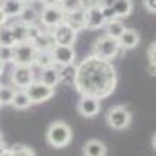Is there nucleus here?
I'll return each mask as SVG.
<instances>
[{"instance_id": "f257e3e1", "label": "nucleus", "mask_w": 156, "mask_h": 156, "mask_svg": "<svg viewBox=\"0 0 156 156\" xmlns=\"http://www.w3.org/2000/svg\"><path fill=\"white\" fill-rule=\"evenodd\" d=\"M116 69L111 61H104L90 54L76 66L73 87L82 95L95 99H104L111 95L116 89Z\"/></svg>"}, {"instance_id": "f03ea898", "label": "nucleus", "mask_w": 156, "mask_h": 156, "mask_svg": "<svg viewBox=\"0 0 156 156\" xmlns=\"http://www.w3.org/2000/svg\"><path fill=\"white\" fill-rule=\"evenodd\" d=\"M71 137H73L71 127L66 122L57 120V122L50 123V127L47 128V142L52 147H57V149L66 147L71 142Z\"/></svg>"}, {"instance_id": "7ed1b4c3", "label": "nucleus", "mask_w": 156, "mask_h": 156, "mask_svg": "<svg viewBox=\"0 0 156 156\" xmlns=\"http://www.w3.org/2000/svg\"><path fill=\"white\" fill-rule=\"evenodd\" d=\"M120 44L118 40L108 37V35H102L95 40L94 47H92V56L99 57V59H104V61H113L115 57L120 54Z\"/></svg>"}, {"instance_id": "20e7f679", "label": "nucleus", "mask_w": 156, "mask_h": 156, "mask_svg": "<svg viewBox=\"0 0 156 156\" xmlns=\"http://www.w3.org/2000/svg\"><path fill=\"white\" fill-rule=\"evenodd\" d=\"M37 49L31 42H21V44L12 45V64L14 66H33Z\"/></svg>"}, {"instance_id": "39448f33", "label": "nucleus", "mask_w": 156, "mask_h": 156, "mask_svg": "<svg viewBox=\"0 0 156 156\" xmlns=\"http://www.w3.org/2000/svg\"><path fill=\"white\" fill-rule=\"evenodd\" d=\"M64 12L61 11V7L54 4V5H44V9L40 11L38 16V24L45 30H52L59 26L61 23H64Z\"/></svg>"}, {"instance_id": "423d86ee", "label": "nucleus", "mask_w": 156, "mask_h": 156, "mask_svg": "<svg viewBox=\"0 0 156 156\" xmlns=\"http://www.w3.org/2000/svg\"><path fill=\"white\" fill-rule=\"evenodd\" d=\"M132 122V113L125 106H115L106 115V123L113 130H125Z\"/></svg>"}, {"instance_id": "0eeeda50", "label": "nucleus", "mask_w": 156, "mask_h": 156, "mask_svg": "<svg viewBox=\"0 0 156 156\" xmlns=\"http://www.w3.org/2000/svg\"><path fill=\"white\" fill-rule=\"evenodd\" d=\"M24 92H26V95L30 97L31 104H40V102H45V101L52 99L54 94H56V89L47 87V85H44L42 82H33L31 85H28V87L24 89Z\"/></svg>"}, {"instance_id": "6e6552de", "label": "nucleus", "mask_w": 156, "mask_h": 156, "mask_svg": "<svg viewBox=\"0 0 156 156\" xmlns=\"http://www.w3.org/2000/svg\"><path fill=\"white\" fill-rule=\"evenodd\" d=\"M11 82H12V87L24 90L28 85H31L35 82L33 68H30V66H14L12 68V73H11Z\"/></svg>"}, {"instance_id": "1a4fd4ad", "label": "nucleus", "mask_w": 156, "mask_h": 156, "mask_svg": "<svg viewBox=\"0 0 156 156\" xmlns=\"http://www.w3.org/2000/svg\"><path fill=\"white\" fill-rule=\"evenodd\" d=\"M52 59H54V66L62 68V66H71L75 64L76 59V52L73 49V45H56L50 50Z\"/></svg>"}, {"instance_id": "9d476101", "label": "nucleus", "mask_w": 156, "mask_h": 156, "mask_svg": "<svg viewBox=\"0 0 156 156\" xmlns=\"http://www.w3.org/2000/svg\"><path fill=\"white\" fill-rule=\"evenodd\" d=\"M50 33L54 37V42L56 45H73L76 42V31H73L66 23H61L59 26L50 30Z\"/></svg>"}, {"instance_id": "9b49d317", "label": "nucleus", "mask_w": 156, "mask_h": 156, "mask_svg": "<svg viewBox=\"0 0 156 156\" xmlns=\"http://www.w3.org/2000/svg\"><path fill=\"white\" fill-rule=\"evenodd\" d=\"M78 113L83 118H94L99 115L101 111V101L95 97H89V95H82V99L78 101Z\"/></svg>"}, {"instance_id": "f8f14e48", "label": "nucleus", "mask_w": 156, "mask_h": 156, "mask_svg": "<svg viewBox=\"0 0 156 156\" xmlns=\"http://www.w3.org/2000/svg\"><path fill=\"white\" fill-rule=\"evenodd\" d=\"M31 44L37 49V52H50V50L56 47V42H54V37L50 33V30H44Z\"/></svg>"}, {"instance_id": "ddd939ff", "label": "nucleus", "mask_w": 156, "mask_h": 156, "mask_svg": "<svg viewBox=\"0 0 156 156\" xmlns=\"http://www.w3.org/2000/svg\"><path fill=\"white\" fill-rule=\"evenodd\" d=\"M64 23L73 31H76V33L85 30V11L83 9H76V11H73V12H68L66 16H64Z\"/></svg>"}, {"instance_id": "4468645a", "label": "nucleus", "mask_w": 156, "mask_h": 156, "mask_svg": "<svg viewBox=\"0 0 156 156\" xmlns=\"http://www.w3.org/2000/svg\"><path fill=\"white\" fill-rule=\"evenodd\" d=\"M106 24V19L102 17L99 7H94V9H89L85 11V28L89 30H99Z\"/></svg>"}, {"instance_id": "2eb2a0df", "label": "nucleus", "mask_w": 156, "mask_h": 156, "mask_svg": "<svg viewBox=\"0 0 156 156\" xmlns=\"http://www.w3.org/2000/svg\"><path fill=\"white\" fill-rule=\"evenodd\" d=\"M140 42V37L135 30H130V28H125V31L122 33V37L118 38V44H120V49L123 50H130V49H135Z\"/></svg>"}, {"instance_id": "dca6fc26", "label": "nucleus", "mask_w": 156, "mask_h": 156, "mask_svg": "<svg viewBox=\"0 0 156 156\" xmlns=\"http://www.w3.org/2000/svg\"><path fill=\"white\" fill-rule=\"evenodd\" d=\"M44 85L47 87H56L59 83V68L57 66H50V68H44V69H40V80Z\"/></svg>"}, {"instance_id": "f3484780", "label": "nucleus", "mask_w": 156, "mask_h": 156, "mask_svg": "<svg viewBox=\"0 0 156 156\" xmlns=\"http://www.w3.org/2000/svg\"><path fill=\"white\" fill-rule=\"evenodd\" d=\"M108 149L104 142H101L97 139H90L85 142L83 146V156H106Z\"/></svg>"}, {"instance_id": "a211bd4d", "label": "nucleus", "mask_w": 156, "mask_h": 156, "mask_svg": "<svg viewBox=\"0 0 156 156\" xmlns=\"http://www.w3.org/2000/svg\"><path fill=\"white\" fill-rule=\"evenodd\" d=\"M23 7L24 5H23L19 0H0V9L4 11V14H5L9 19H11V17H19Z\"/></svg>"}, {"instance_id": "6ab92c4d", "label": "nucleus", "mask_w": 156, "mask_h": 156, "mask_svg": "<svg viewBox=\"0 0 156 156\" xmlns=\"http://www.w3.org/2000/svg\"><path fill=\"white\" fill-rule=\"evenodd\" d=\"M38 16L40 12L35 9V5H24L17 19L21 23H24L26 26H30V24H38Z\"/></svg>"}, {"instance_id": "aec40b11", "label": "nucleus", "mask_w": 156, "mask_h": 156, "mask_svg": "<svg viewBox=\"0 0 156 156\" xmlns=\"http://www.w3.org/2000/svg\"><path fill=\"white\" fill-rule=\"evenodd\" d=\"M106 35L108 37H111V38L118 40L120 37H122V33L125 31V24H123L122 19H111V21H106Z\"/></svg>"}, {"instance_id": "412c9836", "label": "nucleus", "mask_w": 156, "mask_h": 156, "mask_svg": "<svg viewBox=\"0 0 156 156\" xmlns=\"http://www.w3.org/2000/svg\"><path fill=\"white\" fill-rule=\"evenodd\" d=\"M113 11H115L116 17H127L134 11V2L132 0H115Z\"/></svg>"}, {"instance_id": "4be33fe9", "label": "nucleus", "mask_w": 156, "mask_h": 156, "mask_svg": "<svg viewBox=\"0 0 156 156\" xmlns=\"http://www.w3.org/2000/svg\"><path fill=\"white\" fill-rule=\"evenodd\" d=\"M9 28H11V31H12V37H14V42H16V44L28 42V40H26V24H24V23L16 19L14 23L9 24Z\"/></svg>"}, {"instance_id": "5701e85b", "label": "nucleus", "mask_w": 156, "mask_h": 156, "mask_svg": "<svg viewBox=\"0 0 156 156\" xmlns=\"http://www.w3.org/2000/svg\"><path fill=\"white\" fill-rule=\"evenodd\" d=\"M75 75H76V66L75 64L59 68V83L73 85L75 83Z\"/></svg>"}, {"instance_id": "b1692460", "label": "nucleus", "mask_w": 156, "mask_h": 156, "mask_svg": "<svg viewBox=\"0 0 156 156\" xmlns=\"http://www.w3.org/2000/svg\"><path fill=\"white\" fill-rule=\"evenodd\" d=\"M12 106L16 109H28L31 106V101L26 95V92L21 89H16V94H14V99H12Z\"/></svg>"}, {"instance_id": "393cba45", "label": "nucleus", "mask_w": 156, "mask_h": 156, "mask_svg": "<svg viewBox=\"0 0 156 156\" xmlns=\"http://www.w3.org/2000/svg\"><path fill=\"white\" fill-rule=\"evenodd\" d=\"M14 94H16V89H14L12 85H2L0 83V104H2V106L12 104Z\"/></svg>"}, {"instance_id": "a878e982", "label": "nucleus", "mask_w": 156, "mask_h": 156, "mask_svg": "<svg viewBox=\"0 0 156 156\" xmlns=\"http://www.w3.org/2000/svg\"><path fill=\"white\" fill-rule=\"evenodd\" d=\"M12 45H16V42H14V37H12L9 24L0 26V47H12Z\"/></svg>"}, {"instance_id": "bb28decb", "label": "nucleus", "mask_w": 156, "mask_h": 156, "mask_svg": "<svg viewBox=\"0 0 156 156\" xmlns=\"http://www.w3.org/2000/svg\"><path fill=\"white\" fill-rule=\"evenodd\" d=\"M35 66H38L40 69L54 66L52 54H50V52H37V57H35Z\"/></svg>"}, {"instance_id": "cd10ccee", "label": "nucleus", "mask_w": 156, "mask_h": 156, "mask_svg": "<svg viewBox=\"0 0 156 156\" xmlns=\"http://www.w3.org/2000/svg\"><path fill=\"white\" fill-rule=\"evenodd\" d=\"M9 149H11L12 156H35V151L24 144H14Z\"/></svg>"}, {"instance_id": "c85d7f7f", "label": "nucleus", "mask_w": 156, "mask_h": 156, "mask_svg": "<svg viewBox=\"0 0 156 156\" xmlns=\"http://www.w3.org/2000/svg\"><path fill=\"white\" fill-rule=\"evenodd\" d=\"M57 5L61 7V11L64 14H68V12H73L76 9H80V0H59Z\"/></svg>"}, {"instance_id": "c756f323", "label": "nucleus", "mask_w": 156, "mask_h": 156, "mask_svg": "<svg viewBox=\"0 0 156 156\" xmlns=\"http://www.w3.org/2000/svg\"><path fill=\"white\" fill-rule=\"evenodd\" d=\"M44 30L45 28H42L40 24H30V26H26V40H28V42H33Z\"/></svg>"}, {"instance_id": "7c9ffc66", "label": "nucleus", "mask_w": 156, "mask_h": 156, "mask_svg": "<svg viewBox=\"0 0 156 156\" xmlns=\"http://www.w3.org/2000/svg\"><path fill=\"white\" fill-rule=\"evenodd\" d=\"M0 61L12 62V47H0Z\"/></svg>"}, {"instance_id": "2f4dec72", "label": "nucleus", "mask_w": 156, "mask_h": 156, "mask_svg": "<svg viewBox=\"0 0 156 156\" xmlns=\"http://www.w3.org/2000/svg\"><path fill=\"white\" fill-rule=\"evenodd\" d=\"M101 9V14L106 21H111V19H116V14L113 11V7H99Z\"/></svg>"}, {"instance_id": "473e14b6", "label": "nucleus", "mask_w": 156, "mask_h": 156, "mask_svg": "<svg viewBox=\"0 0 156 156\" xmlns=\"http://www.w3.org/2000/svg\"><path fill=\"white\" fill-rule=\"evenodd\" d=\"M94 7H99V0H80V9L89 11V9H94Z\"/></svg>"}, {"instance_id": "72a5a7b5", "label": "nucleus", "mask_w": 156, "mask_h": 156, "mask_svg": "<svg viewBox=\"0 0 156 156\" xmlns=\"http://www.w3.org/2000/svg\"><path fill=\"white\" fill-rule=\"evenodd\" d=\"M147 59H149V64L156 66V42H153L147 49Z\"/></svg>"}, {"instance_id": "f704fd0d", "label": "nucleus", "mask_w": 156, "mask_h": 156, "mask_svg": "<svg viewBox=\"0 0 156 156\" xmlns=\"http://www.w3.org/2000/svg\"><path fill=\"white\" fill-rule=\"evenodd\" d=\"M144 7H146L149 12L156 14V0H144Z\"/></svg>"}, {"instance_id": "c9c22d12", "label": "nucleus", "mask_w": 156, "mask_h": 156, "mask_svg": "<svg viewBox=\"0 0 156 156\" xmlns=\"http://www.w3.org/2000/svg\"><path fill=\"white\" fill-rule=\"evenodd\" d=\"M115 0H99V7H113Z\"/></svg>"}, {"instance_id": "e433bc0d", "label": "nucleus", "mask_w": 156, "mask_h": 156, "mask_svg": "<svg viewBox=\"0 0 156 156\" xmlns=\"http://www.w3.org/2000/svg\"><path fill=\"white\" fill-rule=\"evenodd\" d=\"M7 21H9V17H7L5 14H4V11L0 9V26H5Z\"/></svg>"}, {"instance_id": "4c0bfd02", "label": "nucleus", "mask_w": 156, "mask_h": 156, "mask_svg": "<svg viewBox=\"0 0 156 156\" xmlns=\"http://www.w3.org/2000/svg\"><path fill=\"white\" fill-rule=\"evenodd\" d=\"M44 5H54V4H57V0H40Z\"/></svg>"}, {"instance_id": "58836bf2", "label": "nucleus", "mask_w": 156, "mask_h": 156, "mask_svg": "<svg viewBox=\"0 0 156 156\" xmlns=\"http://www.w3.org/2000/svg\"><path fill=\"white\" fill-rule=\"evenodd\" d=\"M19 2H21L23 5H33L37 0H19Z\"/></svg>"}, {"instance_id": "ea45409f", "label": "nucleus", "mask_w": 156, "mask_h": 156, "mask_svg": "<svg viewBox=\"0 0 156 156\" xmlns=\"http://www.w3.org/2000/svg\"><path fill=\"white\" fill-rule=\"evenodd\" d=\"M147 69H149V73L153 75V76H156V66H154V64H149V68H147Z\"/></svg>"}, {"instance_id": "a19ab883", "label": "nucleus", "mask_w": 156, "mask_h": 156, "mask_svg": "<svg viewBox=\"0 0 156 156\" xmlns=\"http://www.w3.org/2000/svg\"><path fill=\"white\" fill-rule=\"evenodd\" d=\"M0 156H12V153H11V149H9V147H5V149H4V153H2Z\"/></svg>"}, {"instance_id": "79ce46f5", "label": "nucleus", "mask_w": 156, "mask_h": 156, "mask_svg": "<svg viewBox=\"0 0 156 156\" xmlns=\"http://www.w3.org/2000/svg\"><path fill=\"white\" fill-rule=\"evenodd\" d=\"M4 71H5V62H2V61H0V76L4 75Z\"/></svg>"}, {"instance_id": "37998d69", "label": "nucleus", "mask_w": 156, "mask_h": 156, "mask_svg": "<svg viewBox=\"0 0 156 156\" xmlns=\"http://www.w3.org/2000/svg\"><path fill=\"white\" fill-rule=\"evenodd\" d=\"M4 149H5V144H4V140H2V135H0V154L4 153Z\"/></svg>"}, {"instance_id": "c03bdc74", "label": "nucleus", "mask_w": 156, "mask_h": 156, "mask_svg": "<svg viewBox=\"0 0 156 156\" xmlns=\"http://www.w3.org/2000/svg\"><path fill=\"white\" fill-rule=\"evenodd\" d=\"M153 147H154V149H156V135H154V137H153Z\"/></svg>"}, {"instance_id": "a18cd8bd", "label": "nucleus", "mask_w": 156, "mask_h": 156, "mask_svg": "<svg viewBox=\"0 0 156 156\" xmlns=\"http://www.w3.org/2000/svg\"><path fill=\"white\" fill-rule=\"evenodd\" d=\"M0 108H2V104H0Z\"/></svg>"}, {"instance_id": "49530a36", "label": "nucleus", "mask_w": 156, "mask_h": 156, "mask_svg": "<svg viewBox=\"0 0 156 156\" xmlns=\"http://www.w3.org/2000/svg\"><path fill=\"white\" fill-rule=\"evenodd\" d=\"M57 2H59V0H57Z\"/></svg>"}]
</instances>
